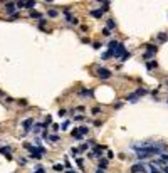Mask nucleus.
Here are the masks:
<instances>
[{"label": "nucleus", "instance_id": "aec40b11", "mask_svg": "<svg viewBox=\"0 0 168 173\" xmlns=\"http://www.w3.org/2000/svg\"><path fill=\"white\" fill-rule=\"evenodd\" d=\"M35 2H25V9H34Z\"/></svg>", "mask_w": 168, "mask_h": 173}, {"label": "nucleus", "instance_id": "dca6fc26", "mask_svg": "<svg viewBox=\"0 0 168 173\" xmlns=\"http://www.w3.org/2000/svg\"><path fill=\"white\" fill-rule=\"evenodd\" d=\"M15 5L19 7V9H24V7H25V2H24V0H19V2H15Z\"/></svg>", "mask_w": 168, "mask_h": 173}, {"label": "nucleus", "instance_id": "cd10ccee", "mask_svg": "<svg viewBox=\"0 0 168 173\" xmlns=\"http://www.w3.org/2000/svg\"><path fill=\"white\" fill-rule=\"evenodd\" d=\"M128 59H129V52H124L123 57H121V61H128Z\"/></svg>", "mask_w": 168, "mask_h": 173}, {"label": "nucleus", "instance_id": "39448f33", "mask_svg": "<svg viewBox=\"0 0 168 173\" xmlns=\"http://www.w3.org/2000/svg\"><path fill=\"white\" fill-rule=\"evenodd\" d=\"M10 151H12V148L10 146H4V148H0V153L4 155V156H7V160H10Z\"/></svg>", "mask_w": 168, "mask_h": 173}, {"label": "nucleus", "instance_id": "5701e85b", "mask_svg": "<svg viewBox=\"0 0 168 173\" xmlns=\"http://www.w3.org/2000/svg\"><path fill=\"white\" fill-rule=\"evenodd\" d=\"M47 15H49V17H57V10H49V12H47Z\"/></svg>", "mask_w": 168, "mask_h": 173}, {"label": "nucleus", "instance_id": "c756f323", "mask_svg": "<svg viewBox=\"0 0 168 173\" xmlns=\"http://www.w3.org/2000/svg\"><path fill=\"white\" fill-rule=\"evenodd\" d=\"M77 153H79V150H77V148H72V150H71V155H72V156H76Z\"/></svg>", "mask_w": 168, "mask_h": 173}, {"label": "nucleus", "instance_id": "20e7f679", "mask_svg": "<svg viewBox=\"0 0 168 173\" xmlns=\"http://www.w3.org/2000/svg\"><path fill=\"white\" fill-rule=\"evenodd\" d=\"M15 2H7L5 4V9H7V14H12L14 15V12H15Z\"/></svg>", "mask_w": 168, "mask_h": 173}, {"label": "nucleus", "instance_id": "2eb2a0df", "mask_svg": "<svg viewBox=\"0 0 168 173\" xmlns=\"http://www.w3.org/2000/svg\"><path fill=\"white\" fill-rule=\"evenodd\" d=\"M54 170H56V171H62V170H64V166H62L61 163H56V165H54Z\"/></svg>", "mask_w": 168, "mask_h": 173}, {"label": "nucleus", "instance_id": "1a4fd4ad", "mask_svg": "<svg viewBox=\"0 0 168 173\" xmlns=\"http://www.w3.org/2000/svg\"><path fill=\"white\" fill-rule=\"evenodd\" d=\"M156 61H148L146 62V69H148V71H151V69H156Z\"/></svg>", "mask_w": 168, "mask_h": 173}, {"label": "nucleus", "instance_id": "f257e3e1", "mask_svg": "<svg viewBox=\"0 0 168 173\" xmlns=\"http://www.w3.org/2000/svg\"><path fill=\"white\" fill-rule=\"evenodd\" d=\"M96 72H98V76H99L101 79H109V77H111V71L106 69V67H99Z\"/></svg>", "mask_w": 168, "mask_h": 173}, {"label": "nucleus", "instance_id": "4468645a", "mask_svg": "<svg viewBox=\"0 0 168 173\" xmlns=\"http://www.w3.org/2000/svg\"><path fill=\"white\" fill-rule=\"evenodd\" d=\"M113 56V52L111 50H108V52H104V54H103V57H101V59H103V61H106L108 57H111Z\"/></svg>", "mask_w": 168, "mask_h": 173}, {"label": "nucleus", "instance_id": "ddd939ff", "mask_svg": "<svg viewBox=\"0 0 168 173\" xmlns=\"http://www.w3.org/2000/svg\"><path fill=\"white\" fill-rule=\"evenodd\" d=\"M146 49H148V52L155 54V52H156V45H151V44H148V45H146Z\"/></svg>", "mask_w": 168, "mask_h": 173}, {"label": "nucleus", "instance_id": "473e14b6", "mask_svg": "<svg viewBox=\"0 0 168 173\" xmlns=\"http://www.w3.org/2000/svg\"><path fill=\"white\" fill-rule=\"evenodd\" d=\"M88 150V145H81V148H79V151H86Z\"/></svg>", "mask_w": 168, "mask_h": 173}, {"label": "nucleus", "instance_id": "2f4dec72", "mask_svg": "<svg viewBox=\"0 0 168 173\" xmlns=\"http://www.w3.org/2000/svg\"><path fill=\"white\" fill-rule=\"evenodd\" d=\"M158 39H160V40H166V35H165V34H160Z\"/></svg>", "mask_w": 168, "mask_h": 173}, {"label": "nucleus", "instance_id": "0eeeda50", "mask_svg": "<svg viewBox=\"0 0 168 173\" xmlns=\"http://www.w3.org/2000/svg\"><path fill=\"white\" fill-rule=\"evenodd\" d=\"M32 124H34V119H32V118H29V119H25V121L22 123V126H24L25 131H30V126H32Z\"/></svg>", "mask_w": 168, "mask_h": 173}, {"label": "nucleus", "instance_id": "393cba45", "mask_svg": "<svg viewBox=\"0 0 168 173\" xmlns=\"http://www.w3.org/2000/svg\"><path fill=\"white\" fill-rule=\"evenodd\" d=\"M79 133H81V134H86V133H88V128H86V126H81V128H79Z\"/></svg>", "mask_w": 168, "mask_h": 173}, {"label": "nucleus", "instance_id": "e433bc0d", "mask_svg": "<svg viewBox=\"0 0 168 173\" xmlns=\"http://www.w3.org/2000/svg\"><path fill=\"white\" fill-rule=\"evenodd\" d=\"M96 173H104V171H103V170H99V168H98V171H96Z\"/></svg>", "mask_w": 168, "mask_h": 173}, {"label": "nucleus", "instance_id": "f3484780", "mask_svg": "<svg viewBox=\"0 0 168 173\" xmlns=\"http://www.w3.org/2000/svg\"><path fill=\"white\" fill-rule=\"evenodd\" d=\"M114 27H116L114 20H111V19H109V20H108V29H114Z\"/></svg>", "mask_w": 168, "mask_h": 173}, {"label": "nucleus", "instance_id": "6ab92c4d", "mask_svg": "<svg viewBox=\"0 0 168 173\" xmlns=\"http://www.w3.org/2000/svg\"><path fill=\"white\" fill-rule=\"evenodd\" d=\"M101 5H103V10H108L111 4H109V2H101Z\"/></svg>", "mask_w": 168, "mask_h": 173}, {"label": "nucleus", "instance_id": "f8f14e48", "mask_svg": "<svg viewBox=\"0 0 168 173\" xmlns=\"http://www.w3.org/2000/svg\"><path fill=\"white\" fill-rule=\"evenodd\" d=\"M30 17H32V19H40L42 15H40L37 10H30Z\"/></svg>", "mask_w": 168, "mask_h": 173}, {"label": "nucleus", "instance_id": "4c0bfd02", "mask_svg": "<svg viewBox=\"0 0 168 173\" xmlns=\"http://www.w3.org/2000/svg\"><path fill=\"white\" fill-rule=\"evenodd\" d=\"M166 86H168V82H166Z\"/></svg>", "mask_w": 168, "mask_h": 173}, {"label": "nucleus", "instance_id": "b1692460", "mask_svg": "<svg viewBox=\"0 0 168 173\" xmlns=\"http://www.w3.org/2000/svg\"><path fill=\"white\" fill-rule=\"evenodd\" d=\"M103 35H111V30H109L108 27H104L103 29Z\"/></svg>", "mask_w": 168, "mask_h": 173}, {"label": "nucleus", "instance_id": "f704fd0d", "mask_svg": "<svg viewBox=\"0 0 168 173\" xmlns=\"http://www.w3.org/2000/svg\"><path fill=\"white\" fill-rule=\"evenodd\" d=\"M19 104H22V106H25V104H27V101H25V99H20V101H19Z\"/></svg>", "mask_w": 168, "mask_h": 173}, {"label": "nucleus", "instance_id": "9b49d317", "mask_svg": "<svg viewBox=\"0 0 168 173\" xmlns=\"http://www.w3.org/2000/svg\"><path fill=\"white\" fill-rule=\"evenodd\" d=\"M128 99L131 101V103H136V101L140 99V96L136 94V93H133V94H129V96H128Z\"/></svg>", "mask_w": 168, "mask_h": 173}, {"label": "nucleus", "instance_id": "423d86ee", "mask_svg": "<svg viewBox=\"0 0 168 173\" xmlns=\"http://www.w3.org/2000/svg\"><path fill=\"white\" fill-rule=\"evenodd\" d=\"M103 151H104V146H99V145H96L94 148H93V153H94L96 156H103Z\"/></svg>", "mask_w": 168, "mask_h": 173}, {"label": "nucleus", "instance_id": "72a5a7b5", "mask_svg": "<svg viewBox=\"0 0 168 173\" xmlns=\"http://www.w3.org/2000/svg\"><path fill=\"white\" fill-rule=\"evenodd\" d=\"M35 173H45V171H44V168H42V166H39L37 170H35Z\"/></svg>", "mask_w": 168, "mask_h": 173}, {"label": "nucleus", "instance_id": "7c9ffc66", "mask_svg": "<svg viewBox=\"0 0 168 173\" xmlns=\"http://www.w3.org/2000/svg\"><path fill=\"white\" fill-rule=\"evenodd\" d=\"M66 109H61V111H59V113H57V114H59V116H61V118H64V116H66Z\"/></svg>", "mask_w": 168, "mask_h": 173}, {"label": "nucleus", "instance_id": "f03ea898", "mask_svg": "<svg viewBox=\"0 0 168 173\" xmlns=\"http://www.w3.org/2000/svg\"><path fill=\"white\" fill-rule=\"evenodd\" d=\"M124 52H126L124 50V44H118V47L113 50V57H123Z\"/></svg>", "mask_w": 168, "mask_h": 173}, {"label": "nucleus", "instance_id": "c9c22d12", "mask_svg": "<svg viewBox=\"0 0 168 173\" xmlns=\"http://www.w3.org/2000/svg\"><path fill=\"white\" fill-rule=\"evenodd\" d=\"M163 171H165V173H168V165H166V166H163Z\"/></svg>", "mask_w": 168, "mask_h": 173}, {"label": "nucleus", "instance_id": "bb28decb", "mask_svg": "<svg viewBox=\"0 0 168 173\" xmlns=\"http://www.w3.org/2000/svg\"><path fill=\"white\" fill-rule=\"evenodd\" d=\"M49 140H50V141H54V143H56V141L59 140V136H57V134H52V136H49Z\"/></svg>", "mask_w": 168, "mask_h": 173}, {"label": "nucleus", "instance_id": "412c9836", "mask_svg": "<svg viewBox=\"0 0 168 173\" xmlns=\"http://www.w3.org/2000/svg\"><path fill=\"white\" fill-rule=\"evenodd\" d=\"M153 56H155V54H151V52H145V54H143V57H145L146 61H148V59H151Z\"/></svg>", "mask_w": 168, "mask_h": 173}, {"label": "nucleus", "instance_id": "6e6552de", "mask_svg": "<svg viewBox=\"0 0 168 173\" xmlns=\"http://www.w3.org/2000/svg\"><path fill=\"white\" fill-rule=\"evenodd\" d=\"M98 166H99V170H106V168H108V160H106V158H101Z\"/></svg>", "mask_w": 168, "mask_h": 173}, {"label": "nucleus", "instance_id": "a211bd4d", "mask_svg": "<svg viewBox=\"0 0 168 173\" xmlns=\"http://www.w3.org/2000/svg\"><path fill=\"white\" fill-rule=\"evenodd\" d=\"M81 96H93V91L84 89V91H81Z\"/></svg>", "mask_w": 168, "mask_h": 173}, {"label": "nucleus", "instance_id": "a878e982", "mask_svg": "<svg viewBox=\"0 0 168 173\" xmlns=\"http://www.w3.org/2000/svg\"><path fill=\"white\" fill-rule=\"evenodd\" d=\"M160 158H161V161H166V163H168V155L161 153V155H160Z\"/></svg>", "mask_w": 168, "mask_h": 173}, {"label": "nucleus", "instance_id": "c85d7f7f", "mask_svg": "<svg viewBox=\"0 0 168 173\" xmlns=\"http://www.w3.org/2000/svg\"><path fill=\"white\" fill-rule=\"evenodd\" d=\"M99 113H101L99 108H93V114H94V116H96V114H99Z\"/></svg>", "mask_w": 168, "mask_h": 173}, {"label": "nucleus", "instance_id": "9d476101", "mask_svg": "<svg viewBox=\"0 0 168 173\" xmlns=\"http://www.w3.org/2000/svg\"><path fill=\"white\" fill-rule=\"evenodd\" d=\"M91 15L94 17V19H101V17H103V10H91Z\"/></svg>", "mask_w": 168, "mask_h": 173}, {"label": "nucleus", "instance_id": "7ed1b4c3", "mask_svg": "<svg viewBox=\"0 0 168 173\" xmlns=\"http://www.w3.org/2000/svg\"><path fill=\"white\" fill-rule=\"evenodd\" d=\"M145 171V165L143 163H134L131 166V173H143Z\"/></svg>", "mask_w": 168, "mask_h": 173}, {"label": "nucleus", "instance_id": "4be33fe9", "mask_svg": "<svg viewBox=\"0 0 168 173\" xmlns=\"http://www.w3.org/2000/svg\"><path fill=\"white\" fill-rule=\"evenodd\" d=\"M136 94H138V96H143V94H146V89H141V88H140V89H136Z\"/></svg>", "mask_w": 168, "mask_h": 173}]
</instances>
